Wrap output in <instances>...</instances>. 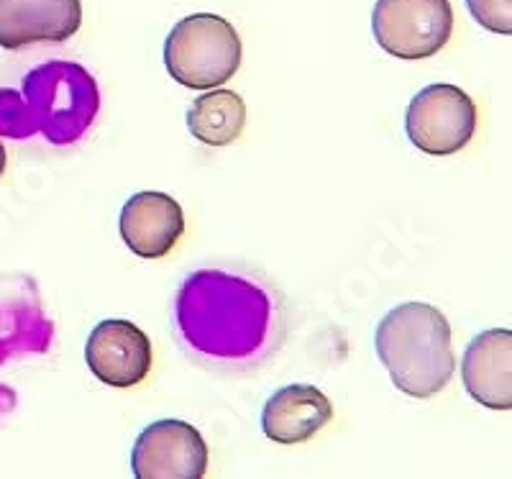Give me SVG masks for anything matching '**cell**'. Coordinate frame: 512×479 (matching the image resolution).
Instances as JSON below:
<instances>
[{"instance_id": "obj_1", "label": "cell", "mask_w": 512, "mask_h": 479, "mask_svg": "<svg viewBox=\"0 0 512 479\" xmlns=\"http://www.w3.org/2000/svg\"><path fill=\"white\" fill-rule=\"evenodd\" d=\"M175 316L187 349L213 364L256 362L277 333V308L267 287L223 269H200L187 277Z\"/></svg>"}, {"instance_id": "obj_2", "label": "cell", "mask_w": 512, "mask_h": 479, "mask_svg": "<svg viewBox=\"0 0 512 479\" xmlns=\"http://www.w3.org/2000/svg\"><path fill=\"white\" fill-rule=\"evenodd\" d=\"M374 346L397 390L410 398H433L454 377L451 326L441 310L428 303L392 308L379 321Z\"/></svg>"}, {"instance_id": "obj_3", "label": "cell", "mask_w": 512, "mask_h": 479, "mask_svg": "<svg viewBox=\"0 0 512 479\" xmlns=\"http://www.w3.org/2000/svg\"><path fill=\"white\" fill-rule=\"evenodd\" d=\"M241 39L226 18L195 13L182 18L164 41V65L192 90L221 88L241 67Z\"/></svg>"}, {"instance_id": "obj_4", "label": "cell", "mask_w": 512, "mask_h": 479, "mask_svg": "<svg viewBox=\"0 0 512 479\" xmlns=\"http://www.w3.org/2000/svg\"><path fill=\"white\" fill-rule=\"evenodd\" d=\"M26 90L34 93V126L54 144L80 139L100 106L93 77L70 62H52L36 70L26 80Z\"/></svg>"}, {"instance_id": "obj_5", "label": "cell", "mask_w": 512, "mask_h": 479, "mask_svg": "<svg viewBox=\"0 0 512 479\" xmlns=\"http://www.w3.org/2000/svg\"><path fill=\"white\" fill-rule=\"evenodd\" d=\"M372 31L379 47L392 57H433L451 39L454 8L448 0H377Z\"/></svg>"}, {"instance_id": "obj_6", "label": "cell", "mask_w": 512, "mask_h": 479, "mask_svg": "<svg viewBox=\"0 0 512 479\" xmlns=\"http://www.w3.org/2000/svg\"><path fill=\"white\" fill-rule=\"evenodd\" d=\"M408 139L425 154H456L477 131V106L456 85L436 82L410 100L405 113Z\"/></svg>"}, {"instance_id": "obj_7", "label": "cell", "mask_w": 512, "mask_h": 479, "mask_svg": "<svg viewBox=\"0 0 512 479\" xmlns=\"http://www.w3.org/2000/svg\"><path fill=\"white\" fill-rule=\"evenodd\" d=\"M139 479H198L208 472V444L185 421H157L139 433L131 454Z\"/></svg>"}, {"instance_id": "obj_8", "label": "cell", "mask_w": 512, "mask_h": 479, "mask_svg": "<svg viewBox=\"0 0 512 479\" xmlns=\"http://www.w3.org/2000/svg\"><path fill=\"white\" fill-rule=\"evenodd\" d=\"M152 341L123 318H111L93 328L85 344V362L105 385L126 390L146 380L152 372Z\"/></svg>"}, {"instance_id": "obj_9", "label": "cell", "mask_w": 512, "mask_h": 479, "mask_svg": "<svg viewBox=\"0 0 512 479\" xmlns=\"http://www.w3.org/2000/svg\"><path fill=\"white\" fill-rule=\"evenodd\" d=\"M118 228L121 239L136 257L162 259L185 234V213L172 195L144 190L126 200Z\"/></svg>"}, {"instance_id": "obj_10", "label": "cell", "mask_w": 512, "mask_h": 479, "mask_svg": "<svg viewBox=\"0 0 512 479\" xmlns=\"http://www.w3.org/2000/svg\"><path fill=\"white\" fill-rule=\"evenodd\" d=\"M80 0H0V47L67 41L80 31Z\"/></svg>"}, {"instance_id": "obj_11", "label": "cell", "mask_w": 512, "mask_h": 479, "mask_svg": "<svg viewBox=\"0 0 512 479\" xmlns=\"http://www.w3.org/2000/svg\"><path fill=\"white\" fill-rule=\"evenodd\" d=\"M466 392L492 410L512 408V333L492 328L474 336L461 362Z\"/></svg>"}, {"instance_id": "obj_12", "label": "cell", "mask_w": 512, "mask_h": 479, "mask_svg": "<svg viewBox=\"0 0 512 479\" xmlns=\"http://www.w3.org/2000/svg\"><path fill=\"white\" fill-rule=\"evenodd\" d=\"M333 405L313 385H287L267 400L262 410V431L277 444H303L331 423Z\"/></svg>"}, {"instance_id": "obj_13", "label": "cell", "mask_w": 512, "mask_h": 479, "mask_svg": "<svg viewBox=\"0 0 512 479\" xmlns=\"http://www.w3.org/2000/svg\"><path fill=\"white\" fill-rule=\"evenodd\" d=\"M246 126V103L233 90H210L187 111V129L208 147H228Z\"/></svg>"}, {"instance_id": "obj_14", "label": "cell", "mask_w": 512, "mask_h": 479, "mask_svg": "<svg viewBox=\"0 0 512 479\" xmlns=\"http://www.w3.org/2000/svg\"><path fill=\"white\" fill-rule=\"evenodd\" d=\"M469 13L477 18L487 31L510 36L512 34V0H466Z\"/></svg>"}, {"instance_id": "obj_15", "label": "cell", "mask_w": 512, "mask_h": 479, "mask_svg": "<svg viewBox=\"0 0 512 479\" xmlns=\"http://www.w3.org/2000/svg\"><path fill=\"white\" fill-rule=\"evenodd\" d=\"M3 170H6V149L0 144V175H3Z\"/></svg>"}]
</instances>
